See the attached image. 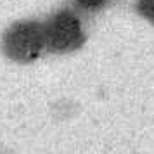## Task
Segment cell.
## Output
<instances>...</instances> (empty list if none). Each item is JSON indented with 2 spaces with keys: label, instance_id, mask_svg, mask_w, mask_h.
I'll list each match as a JSON object with an SVG mask.
<instances>
[{
  "label": "cell",
  "instance_id": "obj_1",
  "mask_svg": "<svg viewBox=\"0 0 154 154\" xmlns=\"http://www.w3.org/2000/svg\"><path fill=\"white\" fill-rule=\"evenodd\" d=\"M4 54L16 63H31L45 50L43 23L19 21L14 23L2 36Z\"/></svg>",
  "mask_w": 154,
  "mask_h": 154
},
{
  "label": "cell",
  "instance_id": "obj_3",
  "mask_svg": "<svg viewBox=\"0 0 154 154\" xmlns=\"http://www.w3.org/2000/svg\"><path fill=\"white\" fill-rule=\"evenodd\" d=\"M78 4V7H82L83 11H88V12H97L102 7H106L111 0H75Z\"/></svg>",
  "mask_w": 154,
  "mask_h": 154
},
{
  "label": "cell",
  "instance_id": "obj_4",
  "mask_svg": "<svg viewBox=\"0 0 154 154\" xmlns=\"http://www.w3.org/2000/svg\"><path fill=\"white\" fill-rule=\"evenodd\" d=\"M137 9L146 19L154 23V0H137Z\"/></svg>",
  "mask_w": 154,
  "mask_h": 154
},
{
  "label": "cell",
  "instance_id": "obj_2",
  "mask_svg": "<svg viewBox=\"0 0 154 154\" xmlns=\"http://www.w3.org/2000/svg\"><path fill=\"white\" fill-rule=\"evenodd\" d=\"M45 35V49L54 54H68L80 49L85 42V33L82 23L71 9H63L50 16L47 23H43Z\"/></svg>",
  "mask_w": 154,
  "mask_h": 154
}]
</instances>
